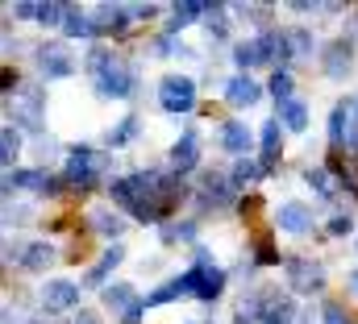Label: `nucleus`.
Here are the masks:
<instances>
[{
  "instance_id": "nucleus-1",
  "label": "nucleus",
  "mask_w": 358,
  "mask_h": 324,
  "mask_svg": "<svg viewBox=\"0 0 358 324\" xmlns=\"http://www.w3.org/2000/svg\"><path fill=\"white\" fill-rule=\"evenodd\" d=\"M88 75L96 83V91L100 96H108V100H121V96H129L134 91V67L121 59V54H113L108 46H92L88 50Z\"/></svg>"
},
{
  "instance_id": "nucleus-2",
  "label": "nucleus",
  "mask_w": 358,
  "mask_h": 324,
  "mask_svg": "<svg viewBox=\"0 0 358 324\" xmlns=\"http://www.w3.org/2000/svg\"><path fill=\"white\" fill-rule=\"evenodd\" d=\"M8 117L21 129H42V87L38 83H21L17 91H8Z\"/></svg>"
},
{
  "instance_id": "nucleus-3",
  "label": "nucleus",
  "mask_w": 358,
  "mask_h": 324,
  "mask_svg": "<svg viewBox=\"0 0 358 324\" xmlns=\"http://www.w3.org/2000/svg\"><path fill=\"white\" fill-rule=\"evenodd\" d=\"M159 108L163 112H192L196 108V83L187 75H163V83H159Z\"/></svg>"
},
{
  "instance_id": "nucleus-4",
  "label": "nucleus",
  "mask_w": 358,
  "mask_h": 324,
  "mask_svg": "<svg viewBox=\"0 0 358 324\" xmlns=\"http://www.w3.org/2000/svg\"><path fill=\"white\" fill-rule=\"evenodd\" d=\"M104 170H108V159L96 154V150H88V146H80V150H71V159H67V183L92 187L96 175H104Z\"/></svg>"
},
{
  "instance_id": "nucleus-5",
  "label": "nucleus",
  "mask_w": 358,
  "mask_h": 324,
  "mask_svg": "<svg viewBox=\"0 0 358 324\" xmlns=\"http://www.w3.org/2000/svg\"><path fill=\"white\" fill-rule=\"evenodd\" d=\"M275 54H279V34H259V38H250V42H238L234 63L250 71V67H259V63H275Z\"/></svg>"
},
{
  "instance_id": "nucleus-6",
  "label": "nucleus",
  "mask_w": 358,
  "mask_h": 324,
  "mask_svg": "<svg viewBox=\"0 0 358 324\" xmlns=\"http://www.w3.org/2000/svg\"><path fill=\"white\" fill-rule=\"evenodd\" d=\"M255 316H259V324H296V304L279 291H263Z\"/></svg>"
},
{
  "instance_id": "nucleus-7",
  "label": "nucleus",
  "mask_w": 358,
  "mask_h": 324,
  "mask_svg": "<svg viewBox=\"0 0 358 324\" xmlns=\"http://www.w3.org/2000/svg\"><path fill=\"white\" fill-rule=\"evenodd\" d=\"M38 67H42L46 80H67V75H76V63H71V54H67L63 42H46V46L38 50Z\"/></svg>"
},
{
  "instance_id": "nucleus-8",
  "label": "nucleus",
  "mask_w": 358,
  "mask_h": 324,
  "mask_svg": "<svg viewBox=\"0 0 358 324\" xmlns=\"http://www.w3.org/2000/svg\"><path fill=\"white\" fill-rule=\"evenodd\" d=\"M287 283H292V291H321L325 287V270L317 266V262H308V258H287Z\"/></svg>"
},
{
  "instance_id": "nucleus-9",
  "label": "nucleus",
  "mask_w": 358,
  "mask_h": 324,
  "mask_svg": "<svg viewBox=\"0 0 358 324\" xmlns=\"http://www.w3.org/2000/svg\"><path fill=\"white\" fill-rule=\"evenodd\" d=\"M42 308L46 312H71V308H80V287L67 283V279H50L42 287Z\"/></svg>"
},
{
  "instance_id": "nucleus-10",
  "label": "nucleus",
  "mask_w": 358,
  "mask_h": 324,
  "mask_svg": "<svg viewBox=\"0 0 358 324\" xmlns=\"http://www.w3.org/2000/svg\"><path fill=\"white\" fill-rule=\"evenodd\" d=\"M92 34H113V29H125L134 17H129V4H100L92 8Z\"/></svg>"
},
{
  "instance_id": "nucleus-11",
  "label": "nucleus",
  "mask_w": 358,
  "mask_h": 324,
  "mask_svg": "<svg viewBox=\"0 0 358 324\" xmlns=\"http://www.w3.org/2000/svg\"><path fill=\"white\" fill-rule=\"evenodd\" d=\"M225 96H229V108H255L263 100V87L250 80V75H234L229 87H225Z\"/></svg>"
},
{
  "instance_id": "nucleus-12",
  "label": "nucleus",
  "mask_w": 358,
  "mask_h": 324,
  "mask_svg": "<svg viewBox=\"0 0 358 324\" xmlns=\"http://www.w3.org/2000/svg\"><path fill=\"white\" fill-rule=\"evenodd\" d=\"M275 221H279L283 233H308V229H313V208H304V204H283V208L275 212Z\"/></svg>"
},
{
  "instance_id": "nucleus-13",
  "label": "nucleus",
  "mask_w": 358,
  "mask_h": 324,
  "mask_svg": "<svg viewBox=\"0 0 358 324\" xmlns=\"http://www.w3.org/2000/svg\"><path fill=\"white\" fill-rule=\"evenodd\" d=\"M279 138H283V125H279V121H267V125H263V159H259V170H263V175H271L275 162H279V150H283Z\"/></svg>"
},
{
  "instance_id": "nucleus-14",
  "label": "nucleus",
  "mask_w": 358,
  "mask_h": 324,
  "mask_svg": "<svg viewBox=\"0 0 358 324\" xmlns=\"http://www.w3.org/2000/svg\"><path fill=\"white\" fill-rule=\"evenodd\" d=\"M350 63H355L350 42H346V38H342V42H329V50H325V75H329V80H342V75L350 71Z\"/></svg>"
},
{
  "instance_id": "nucleus-15",
  "label": "nucleus",
  "mask_w": 358,
  "mask_h": 324,
  "mask_svg": "<svg viewBox=\"0 0 358 324\" xmlns=\"http://www.w3.org/2000/svg\"><path fill=\"white\" fill-rule=\"evenodd\" d=\"M229 200H234V183L225 175L208 170L204 183H200V204H229Z\"/></svg>"
},
{
  "instance_id": "nucleus-16",
  "label": "nucleus",
  "mask_w": 358,
  "mask_h": 324,
  "mask_svg": "<svg viewBox=\"0 0 358 324\" xmlns=\"http://www.w3.org/2000/svg\"><path fill=\"white\" fill-rule=\"evenodd\" d=\"M104 308L108 312H117L121 321L138 308V295H134V287L129 283H113V287H104Z\"/></svg>"
},
{
  "instance_id": "nucleus-17",
  "label": "nucleus",
  "mask_w": 358,
  "mask_h": 324,
  "mask_svg": "<svg viewBox=\"0 0 358 324\" xmlns=\"http://www.w3.org/2000/svg\"><path fill=\"white\" fill-rule=\"evenodd\" d=\"M300 54H313V34L279 29V59H300Z\"/></svg>"
},
{
  "instance_id": "nucleus-18",
  "label": "nucleus",
  "mask_w": 358,
  "mask_h": 324,
  "mask_svg": "<svg viewBox=\"0 0 358 324\" xmlns=\"http://www.w3.org/2000/svg\"><path fill=\"white\" fill-rule=\"evenodd\" d=\"M217 138H221V150H229V154H246L250 150V129L242 121H225L217 129Z\"/></svg>"
},
{
  "instance_id": "nucleus-19",
  "label": "nucleus",
  "mask_w": 358,
  "mask_h": 324,
  "mask_svg": "<svg viewBox=\"0 0 358 324\" xmlns=\"http://www.w3.org/2000/svg\"><path fill=\"white\" fill-rule=\"evenodd\" d=\"M121 258H125V245L113 242L108 249H104V253H100V262H96V266L88 270V279H84V283H88V287H100V283H104V279L117 270V262H121Z\"/></svg>"
},
{
  "instance_id": "nucleus-20",
  "label": "nucleus",
  "mask_w": 358,
  "mask_h": 324,
  "mask_svg": "<svg viewBox=\"0 0 358 324\" xmlns=\"http://www.w3.org/2000/svg\"><path fill=\"white\" fill-rule=\"evenodd\" d=\"M196 159H200V138L187 129V133L176 142V150H171V166H176V175L192 170V166H196Z\"/></svg>"
},
{
  "instance_id": "nucleus-21",
  "label": "nucleus",
  "mask_w": 358,
  "mask_h": 324,
  "mask_svg": "<svg viewBox=\"0 0 358 324\" xmlns=\"http://www.w3.org/2000/svg\"><path fill=\"white\" fill-rule=\"evenodd\" d=\"M279 125L292 129V133H304V129H308V108H304V100H296V96L283 100V104H279Z\"/></svg>"
},
{
  "instance_id": "nucleus-22",
  "label": "nucleus",
  "mask_w": 358,
  "mask_h": 324,
  "mask_svg": "<svg viewBox=\"0 0 358 324\" xmlns=\"http://www.w3.org/2000/svg\"><path fill=\"white\" fill-rule=\"evenodd\" d=\"M17 262L25 266V270H46L50 262H55V245H46V242H29L21 253H17Z\"/></svg>"
},
{
  "instance_id": "nucleus-23",
  "label": "nucleus",
  "mask_w": 358,
  "mask_h": 324,
  "mask_svg": "<svg viewBox=\"0 0 358 324\" xmlns=\"http://www.w3.org/2000/svg\"><path fill=\"white\" fill-rule=\"evenodd\" d=\"M338 108H342V133H346L342 146L346 150H358V96L355 100H342Z\"/></svg>"
},
{
  "instance_id": "nucleus-24",
  "label": "nucleus",
  "mask_w": 358,
  "mask_h": 324,
  "mask_svg": "<svg viewBox=\"0 0 358 324\" xmlns=\"http://www.w3.org/2000/svg\"><path fill=\"white\" fill-rule=\"evenodd\" d=\"M204 13H208V4H204V0H179V4H176V13H171V21H167V25H171V29H183V25L200 21Z\"/></svg>"
},
{
  "instance_id": "nucleus-25",
  "label": "nucleus",
  "mask_w": 358,
  "mask_h": 324,
  "mask_svg": "<svg viewBox=\"0 0 358 324\" xmlns=\"http://www.w3.org/2000/svg\"><path fill=\"white\" fill-rule=\"evenodd\" d=\"M159 233H163V242H167V245L196 242V225H192V221H163V229H159Z\"/></svg>"
},
{
  "instance_id": "nucleus-26",
  "label": "nucleus",
  "mask_w": 358,
  "mask_h": 324,
  "mask_svg": "<svg viewBox=\"0 0 358 324\" xmlns=\"http://www.w3.org/2000/svg\"><path fill=\"white\" fill-rule=\"evenodd\" d=\"M17 150H21V129L17 125L13 129H0V166H13Z\"/></svg>"
},
{
  "instance_id": "nucleus-27",
  "label": "nucleus",
  "mask_w": 358,
  "mask_h": 324,
  "mask_svg": "<svg viewBox=\"0 0 358 324\" xmlns=\"http://www.w3.org/2000/svg\"><path fill=\"white\" fill-rule=\"evenodd\" d=\"M63 29H67V38H96V34H92V21L84 17V13H76V8H67Z\"/></svg>"
},
{
  "instance_id": "nucleus-28",
  "label": "nucleus",
  "mask_w": 358,
  "mask_h": 324,
  "mask_svg": "<svg viewBox=\"0 0 358 324\" xmlns=\"http://www.w3.org/2000/svg\"><path fill=\"white\" fill-rule=\"evenodd\" d=\"M92 225H96L104 237H121V233H125V221H121L117 212H92Z\"/></svg>"
},
{
  "instance_id": "nucleus-29",
  "label": "nucleus",
  "mask_w": 358,
  "mask_h": 324,
  "mask_svg": "<svg viewBox=\"0 0 358 324\" xmlns=\"http://www.w3.org/2000/svg\"><path fill=\"white\" fill-rule=\"evenodd\" d=\"M134 138H138V117H125V121L108 133V146H129Z\"/></svg>"
},
{
  "instance_id": "nucleus-30",
  "label": "nucleus",
  "mask_w": 358,
  "mask_h": 324,
  "mask_svg": "<svg viewBox=\"0 0 358 324\" xmlns=\"http://www.w3.org/2000/svg\"><path fill=\"white\" fill-rule=\"evenodd\" d=\"M67 8H71V4H55V0H50V4H38V17H34V21H42V25H63Z\"/></svg>"
},
{
  "instance_id": "nucleus-31",
  "label": "nucleus",
  "mask_w": 358,
  "mask_h": 324,
  "mask_svg": "<svg viewBox=\"0 0 358 324\" xmlns=\"http://www.w3.org/2000/svg\"><path fill=\"white\" fill-rule=\"evenodd\" d=\"M329 175H334L329 166H313V170H308L304 179H308V187H317L321 196H334V179H329Z\"/></svg>"
},
{
  "instance_id": "nucleus-32",
  "label": "nucleus",
  "mask_w": 358,
  "mask_h": 324,
  "mask_svg": "<svg viewBox=\"0 0 358 324\" xmlns=\"http://www.w3.org/2000/svg\"><path fill=\"white\" fill-rule=\"evenodd\" d=\"M263 170H259V162H250V159H242L238 166H234V175H229V183L234 187H242V183H250V179H259Z\"/></svg>"
},
{
  "instance_id": "nucleus-33",
  "label": "nucleus",
  "mask_w": 358,
  "mask_h": 324,
  "mask_svg": "<svg viewBox=\"0 0 358 324\" xmlns=\"http://www.w3.org/2000/svg\"><path fill=\"white\" fill-rule=\"evenodd\" d=\"M271 91H275L279 104L292 100V71H275V75H271Z\"/></svg>"
},
{
  "instance_id": "nucleus-34",
  "label": "nucleus",
  "mask_w": 358,
  "mask_h": 324,
  "mask_svg": "<svg viewBox=\"0 0 358 324\" xmlns=\"http://www.w3.org/2000/svg\"><path fill=\"white\" fill-rule=\"evenodd\" d=\"M13 17H21V21H34V17H38V4H34V0H21V4H13Z\"/></svg>"
},
{
  "instance_id": "nucleus-35",
  "label": "nucleus",
  "mask_w": 358,
  "mask_h": 324,
  "mask_svg": "<svg viewBox=\"0 0 358 324\" xmlns=\"http://www.w3.org/2000/svg\"><path fill=\"white\" fill-rule=\"evenodd\" d=\"M321 324H350V321H346V312H342L338 304H325V316H321Z\"/></svg>"
},
{
  "instance_id": "nucleus-36",
  "label": "nucleus",
  "mask_w": 358,
  "mask_h": 324,
  "mask_svg": "<svg viewBox=\"0 0 358 324\" xmlns=\"http://www.w3.org/2000/svg\"><path fill=\"white\" fill-rule=\"evenodd\" d=\"M342 183H346L350 191H358V162H355V159H350L346 166H342Z\"/></svg>"
},
{
  "instance_id": "nucleus-37",
  "label": "nucleus",
  "mask_w": 358,
  "mask_h": 324,
  "mask_svg": "<svg viewBox=\"0 0 358 324\" xmlns=\"http://www.w3.org/2000/svg\"><path fill=\"white\" fill-rule=\"evenodd\" d=\"M329 233H334V237L350 233V216H334V221H329Z\"/></svg>"
},
{
  "instance_id": "nucleus-38",
  "label": "nucleus",
  "mask_w": 358,
  "mask_h": 324,
  "mask_svg": "<svg viewBox=\"0 0 358 324\" xmlns=\"http://www.w3.org/2000/svg\"><path fill=\"white\" fill-rule=\"evenodd\" d=\"M4 87H13V91L21 87V83H17V71H8V67H0V91H4Z\"/></svg>"
},
{
  "instance_id": "nucleus-39",
  "label": "nucleus",
  "mask_w": 358,
  "mask_h": 324,
  "mask_svg": "<svg viewBox=\"0 0 358 324\" xmlns=\"http://www.w3.org/2000/svg\"><path fill=\"white\" fill-rule=\"evenodd\" d=\"M76 324H100V321H96L92 312H80V316H76Z\"/></svg>"
},
{
  "instance_id": "nucleus-40",
  "label": "nucleus",
  "mask_w": 358,
  "mask_h": 324,
  "mask_svg": "<svg viewBox=\"0 0 358 324\" xmlns=\"http://www.w3.org/2000/svg\"><path fill=\"white\" fill-rule=\"evenodd\" d=\"M350 291L358 295V270H350Z\"/></svg>"
},
{
  "instance_id": "nucleus-41",
  "label": "nucleus",
  "mask_w": 358,
  "mask_h": 324,
  "mask_svg": "<svg viewBox=\"0 0 358 324\" xmlns=\"http://www.w3.org/2000/svg\"><path fill=\"white\" fill-rule=\"evenodd\" d=\"M234 324H250V321H246V316H238V321H234Z\"/></svg>"
},
{
  "instance_id": "nucleus-42",
  "label": "nucleus",
  "mask_w": 358,
  "mask_h": 324,
  "mask_svg": "<svg viewBox=\"0 0 358 324\" xmlns=\"http://www.w3.org/2000/svg\"><path fill=\"white\" fill-rule=\"evenodd\" d=\"M300 324H304V321H300Z\"/></svg>"
}]
</instances>
